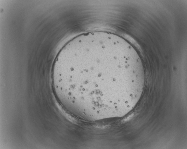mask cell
<instances>
[{"mask_svg": "<svg viewBox=\"0 0 187 149\" xmlns=\"http://www.w3.org/2000/svg\"><path fill=\"white\" fill-rule=\"evenodd\" d=\"M54 77L86 110L115 111L128 104L144 82L141 63L119 41L92 37L72 46Z\"/></svg>", "mask_w": 187, "mask_h": 149, "instance_id": "1", "label": "cell"}]
</instances>
